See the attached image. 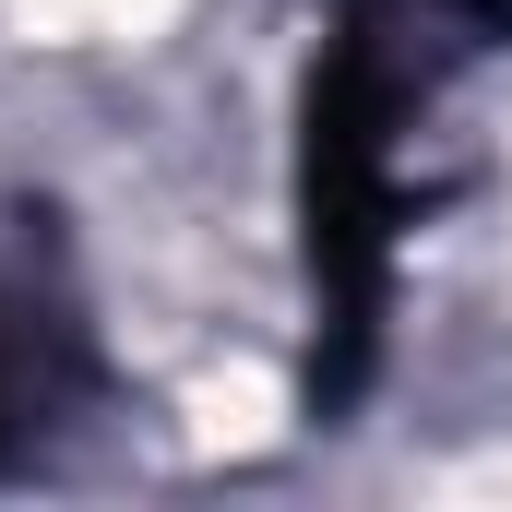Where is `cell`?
<instances>
[{
	"instance_id": "cell-2",
	"label": "cell",
	"mask_w": 512,
	"mask_h": 512,
	"mask_svg": "<svg viewBox=\"0 0 512 512\" xmlns=\"http://www.w3.org/2000/svg\"><path fill=\"white\" fill-rule=\"evenodd\" d=\"M108 405V346L60 203L0 215V477H36L84 417Z\"/></svg>"
},
{
	"instance_id": "cell-1",
	"label": "cell",
	"mask_w": 512,
	"mask_h": 512,
	"mask_svg": "<svg viewBox=\"0 0 512 512\" xmlns=\"http://www.w3.org/2000/svg\"><path fill=\"white\" fill-rule=\"evenodd\" d=\"M512 48V0H322L310 72H298V417L346 429L358 393L382 382L393 334V262L405 227L441 215L453 179H429L441 96Z\"/></svg>"
}]
</instances>
